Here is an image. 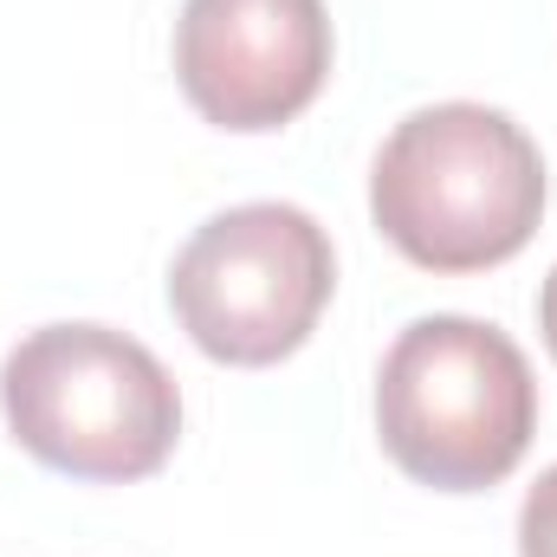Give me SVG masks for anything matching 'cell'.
I'll return each instance as SVG.
<instances>
[{
    "label": "cell",
    "mask_w": 557,
    "mask_h": 557,
    "mask_svg": "<svg viewBox=\"0 0 557 557\" xmlns=\"http://www.w3.org/2000/svg\"><path fill=\"white\" fill-rule=\"evenodd\" d=\"M175 78L214 131H278L331 78V13L324 0H188Z\"/></svg>",
    "instance_id": "5"
},
{
    "label": "cell",
    "mask_w": 557,
    "mask_h": 557,
    "mask_svg": "<svg viewBox=\"0 0 557 557\" xmlns=\"http://www.w3.org/2000/svg\"><path fill=\"white\" fill-rule=\"evenodd\" d=\"M370 214L421 273H486L539 234L545 156L506 111L428 104L383 143Z\"/></svg>",
    "instance_id": "1"
},
{
    "label": "cell",
    "mask_w": 557,
    "mask_h": 557,
    "mask_svg": "<svg viewBox=\"0 0 557 557\" xmlns=\"http://www.w3.org/2000/svg\"><path fill=\"white\" fill-rule=\"evenodd\" d=\"M539 331H545V350H552V363H557V267L545 278V292H539Z\"/></svg>",
    "instance_id": "7"
},
{
    "label": "cell",
    "mask_w": 557,
    "mask_h": 557,
    "mask_svg": "<svg viewBox=\"0 0 557 557\" xmlns=\"http://www.w3.org/2000/svg\"><path fill=\"white\" fill-rule=\"evenodd\" d=\"M539 428V383L525 350L480 318H416L376 370L383 454L434 493L499 486Z\"/></svg>",
    "instance_id": "2"
},
{
    "label": "cell",
    "mask_w": 557,
    "mask_h": 557,
    "mask_svg": "<svg viewBox=\"0 0 557 557\" xmlns=\"http://www.w3.org/2000/svg\"><path fill=\"white\" fill-rule=\"evenodd\" d=\"M0 409L13 441L72 480H149L182 434L175 376L111 324H46L0 363Z\"/></svg>",
    "instance_id": "3"
},
{
    "label": "cell",
    "mask_w": 557,
    "mask_h": 557,
    "mask_svg": "<svg viewBox=\"0 0 557 557\" xmlns=\"http://www.w3.org/2000/svg\"><path fill=\"white\" fill-rule=\"evenodd\" d=\"M331 285V234L292 201H247L195 227L169 267V305L195 350L234 370H267L318 331Z\"/></svg>",
    "instance_id": "4"
},
{
    "label": "cell",
    "mask_w": 557,
    "mask_h": 557,
    "mask_svg": "<svg viewBox=\"0 0 557 557\" xmlns=\"http://www.w3.org/2000/svg\"><path fill=\"white\" fill-rule=\"evenodd\" d=\"M519 557H557V467L539 473L519 506Z\"/></svg>",
    "instance_id": "6"
}]
</instances>
